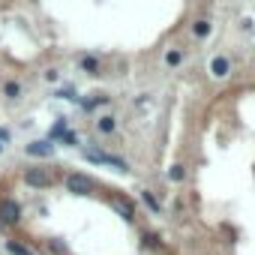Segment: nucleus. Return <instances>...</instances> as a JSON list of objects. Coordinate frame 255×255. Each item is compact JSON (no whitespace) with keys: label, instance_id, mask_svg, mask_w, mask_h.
<instances>
[{"label":"nucleus","instance_id":"nucleus-1","mask_svg":"<svg viewBox=\"0 0 255 255\" xmlns=\"http://www.w3.org/2000/svg\"><path fill=\"white\" fill-rule=\"evenodd\" d=\"M84 156H87V162H96V165H111L114 171H129V162H126V159L111 156V153H102V150H87Z\"/></svg>","mask_w":255,"mask_h":255},{"label":"nucleus","instance_id":"nucleus-2","mask_svg":"<svg viewBox=\"0 0 255 255\" xmlns=\"http://www.w3.org/2000/svg\"><path fill=\"white\" fill-rule=\"evenodd\" d=\"M18 219H21V207L15 198L0 201V225H18Z\"/></svg>","mask_w":255,"mask_h":255},{"label":"nucleus","instance_id":"nucleus-3","mask_svg":"<svg viewBox=\"0 0 255 255\" xmlns=\"http://www.w3.org/2000/svg\"><path fill=\"white\" fill-rule=\"evenodd\" d=\"M66 189L75 192V195H93L96 183H93L87 174H69V177H66Z\"/></svg>","mask_w":255,"mask_h":255},{"label":"nucleus","instance_id":"nucleus-4","mask_svg":"<svg viewBox=\"0 0 255 255\" xmlns=\"http://www.w3.org/2000/svg\"><path fill=\"white\" fill-rule=\"evenodd\" d=\"M24 183L33 186V189H48V186L54 183V177H51L48 171H42V168H27V171H24Z\"/></svg>","mask_w":255,"mask_h":255},{"label":"nucleus","instance_id":"nucleus-5","mask_svg":"<svg viewBox=\"0 0 255 255\" xmlns=\"http://www.w3.org/2000/svg\"><path fill=\"white\" fill-rule=\"evenodd\" d=\"M24 150H27V156L45 159V156H51V153H54V144H51V141H30Z\"/></svg>","mask_w":255,"mask_h":255},{"label":"nucleus","instance_id":"nucleus-6","mask_svg":"<svg viewBox=\"0 0 255 255\" xmlns=\"http://www.w3.org/2000/svg\"><path fill=\"white\" fill-rule=\"evenodd\" d=\"M228 72H231V60H228V57L219 54V57L210 60V75H213V78H228Z\"/></svg>","mask_w":255,"mask_h":255},{"label":"nucleus","instance_id":"nucleus-7","mask_svg":"<svg viewBox=\"0 0 255 255\" xmlns=\"http://www.w3.org/2000/svg\"><path fill=\"white\" fill-rule=\"evenodd\" d=\"M96 129H99L102 135H111V132L117 129V120H114L111 114H105V117H99V120H96Z\"/></svg>","mask_w":255,"mask_h":255},{"label":"nucleus","instance_id":"nucleus-8","mask_svg":"<svg viewBox=\"0 0 255 255\" xmlns=\"http://www.w3.org/2000/svg\"><path fill=\"white\" fill-rule=\"evenodd\" d=\"M63 132H66V120H63V117H60V120H57V123H54V126H51V129H48V141H51V144H54V141H57V138H63Z\"/></svg>","mask_w":255,"mask_h":255},{"label":"nucleus","instance_id":"nucleus-9","mask_svg":"<svg viewBox=\"0 0 255 255\" xmlns=\"http://www.w3.org/2000/svg\"><path fill=\"white\" fill-rule=\"evenodd\" d=\"M114 210H117V213H123V219H126V222H132V219H135V213H132V204H129V201H114Z\"/></svg>","mask_w":255,"mask_h":255},{"label":"nucleus","instance_id":"nucleus-10","mask_svg":"<svg viewBox=\"0 0 255 255\" xmlns=\"http://www.w3.org/2000/svg\"><path fill=\"white\" fill-rule=\"evenodd\" d=\"M6 249H9L12 255H33V249L24 246V243H18V240H6Z\"/></svg>","mask_w":255,"mask_h":255},{"label":"nucleus","instance_id":"nucleus-11","mask_svg":"<svg viewBox=\"0 0 255 255\" xmlns=\"http://www.w3.org/2000/svg\"><path fill=\"white\" fill-rule=\"evenodd\" d=\"M180 63H183V51H180V48L165 51V66H180Z\"/></svg>","mask_w":255,"mask_h":255},{"label":"nucleus","instance_id":"nucleus-12","mask_svg":"<svg viewBox=\"0 0 255 255\" xmlns=\"http://www.w3.org/2000/svg\"><path fill=\"white\" fill-rule=\"evenodd\" d=\"M81 69H84L87 75H96V72H99V60L87 54V57H81Z\"/></svg>","mask_w":255,"mask_h":255},{"label":"nucleus","instance_id":"nucleus-13","mask_svg":"<svg viewBox=\"0 0 255 255\" xmlns=\"http://www.w3.org/2000/svg\"><path fill=\"white\" fill-rule=\"evenodd\" d=\"M3 96H6V99H18V96H21V84H18V81H6V84H3Z\"/></svg>","mask_w":255,"mask_h":255},{"label":"nucleus","instance_id":"nucleus-14","mask_svg":"<svg viewBox=\"0 0 255 255\" xmlns=\"http://www.w3.org/2000/svg\"><path fill=\"white\" fill-rule=\"evenodd\" d=\"M192 33H195L198 39L210 36V21H195V24H192Z\"/></svg>","mask_w":255,"mask_h":255},{"label":"nucleus","instance_id":"nucleus-15","mask_svg":"<svg viewBox=\"0 0 255 255\" xmlns=\"http://www.w3.org/2000/svg\"><path fill=\"white\" fill-rule=\"evenodd\" d=\"M141 246H144V249H162V240H159L156 234H144V237H141Z\"/></svg>","mask_w":255,"mask_h":255},{"label":"nucleus","instance_id":"nucleus-16","mask_svg":"<svg viewBox=\"0 0 255 255\" xmlns=\"http://www.w3.org/2000/svg\"><path fill=\"white\" fill-rule=\"evenodd\" d=\"M141 201H144L153 213H159V201H156V195H153V192H141Z\"/></svg>","mask_w":255,"mask_h":255},{"label":"nucleus","instance_id":"nucleus-17","mask_svg":"<svg viewBox=\"0 0 255 255\" xmlns=\"http://www.w3.org/2000/svg\"><path fill=\"white\" fill-rule=\"evenodd\" d=\"M183 174H186V171H183V165H171V168H168V180H174V183H177V180H183Z\"/></svg>","mask_w":255,"mask_h":255},{"label":"nucleus","instance_id":"nucleus-18","mask_svg":"<svg viewBox=\"0 0 255 255\" xmlns=\"http://www.w3.org/2000/svg\"><path fill=\"white\" fill-rule=\"evenodd\" d=\"M63 144L75 147V144H81V141H78V135H75V132H63Z\"/></svg>","mask_w":255,"mask_h":255},{"label":"nucleus","instance_id":"nucleus-19","mask_svg":"<svg viewBox=\"0 0 255 255\" xmlns=\"http://www.w3.org/2000/svg\"><path fill=\"white\" fill-rule=\"evenodd\" d=\"M9 138H12V135H9V129H0V144L6 147V144H9Z\"/></svg>","mask_w":255,"mask_h":255},{"label":"nucleus","instance_id":"nucleus-20","mask_svg":"<svg viewBox=\"0 0 255 255\" xmlns=\"http://www.w3.org/2000/svg\"><path fill=\"white\" fill-rule=\"evenodd\" d=\"M57 78H60V75H57V69H48V72H45V81H51V84H54Z\"/></svg>","mask_w":255,"mask_h":255},{"label":"nucleus","instance_id":"nucleus-21","mask_svg":"<svg viewBox=\"0 0 255 255\" xmlns=\"http://www.w3.org/2000/svg\"><path fill=\"white\" fill-rule=\"evenodd\" d=\"M0 150H3V144H0Z\"/></svg>","mask_w":255,"mask_h":255}]
</instances>
